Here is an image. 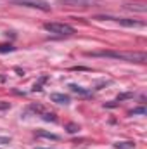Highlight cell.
<instances>
[{
  "instance_id": "6da1fadb",
  "label": "cell",
  "mask_w": 147,
  "mask_h": 149,
  "mask_svg": "<svg viewBox=\"0 0 147 149\" xmlns=\"http://www.w3.org/2000/svg\"><path fill=\"white\" fill-rule=\"evenodd\" d=\"M87 56L92 57H111L119 61H130V63H146L147 56L144 52H116V50H101V52H87Z\"/></svg>"
},
{
  "instance_id": "7a4b0ae2",
  "label": "cell",
  "mask_w": 147,
  "mask_h": 149,
  "mask_svg": "<svg viewBox=\"0 0 147 149\" xmlns=\"http://www.w3.org/2000/svg\"><path fill=\"white\" fill-rule=\"evenodd\" d=\"M43 28L52 33V35H57V37H71L74 35V28L69 24H64V23H45Z\"/></svg>"
},
{
  "instance_id": "3957f363",
  "label": "cell",
  "mask_w": 147,
  "mask_h": 149,
  "mask_svg": "<svg viewBox=\"0 0 147 149\" xmlns=\"http://www.w3.org/2000/svg\"><path fill=\"white\" fill-rule=\"evenodd\" d=\"M9 2L14 3V5L31 7V9H38V10H43V12H49L50 10V3L45 2V0H9Z\"/></svg>"
},
{
  "instance_id": "277c9868",
  "label": "cell",
  "mask_w": 147,
  "mask_h": 149,
  "mask_svg": "<svg viewBox=\"0 0 147 149\" xmlns=\"http://www.w3.org/2000/svg\"><path fill=\"white\" fill-rule=\"evenodd\" d=\"M101 0H59L57 3L61 7H73V9H88L97 5Z\"/></svg>"
},
{
  "instance_id": "5b68a950",
  "label": "cell",
  "mask_w": 147,
  "mask_h": 149,
  "mask_svg": "<svg viewBox=\"0 0 147 149\" xmlns=\"http://www.w3.org/2000/svg\"><path fill=\"white\" fill-rule=\"evenodd\" d=\"M114 21H118L121 26H128V28H133V26H144L142 21H135V19H123V17H114Z\"/></svg>"
},
{
  "instance_id": "8992f818",
  "label": "cell",
  "mask_w": 147,
  "mask_h": 149,
  "mask_svg": "<svg viewBox=\"0 0 147 149\" xmlns=\"http://www.w3.org/2000/svg\"><path fill=\"white\" fill-rule=\"evenodd\" d=\"M50 101L57 104H69V95L66 94H50Z\"/></svg>"
},
{
  "instance_id": "52a82bcc",
  "label": "cell",
  "mask_w": 147,
  "mask_h": 149,
  "mask_svg": "<svg viewBox=\"0 0 147 149\" xmlns=\"http://www.w3.org/2000/svg\"><path fill=\"white\" fill-rule=\"evenodd\" d=\"M35 135L37 137H43V139H50V141H59V135H55L52 132H45V130H37Z\"/></svg>"
},
{
  "instance_id": "ba28073f",
  "label": "cell",
  "mask_w": 147,
  "mask_h": 149,
  "mask_svg": "<svg viewBox=\"0 0 147 149\" xmlns=\"http://www.w3.org/2000/svg\"><path fill=\"white\" fill-rule=\"evenodd\" d=\"M125 9H128V10H137V12H146L147 10V7L144 3H126Z\"/></svg>"
},
{
  "instance_id": "9c48e42d",
  "label": "cell",
  "mask_w": 147,
  "mask_h": 149,
  "mask_svg": "<svg viewBox=\"0 0 147 149\" xmlns=\"http://www.w3.org/2000/svg\"><path fill=\"white\" fill-rule=\"evenodd\" d=\"M69 88L73 90L74 94H80V95H90V90H87V88H83V87H80V85H76V83H71Z\"/></svg>"
},
{
  "instance_id": "30bf717a",
  "label": "cell",
  "mask_w": 147,
  "mask_h": 149,
  "mask_svg": "<svg viewBox=\"0 0 147 149\" xmlns=\"http://www.w3.org/2000/svg\"><path fill=\"white\" fill-rule=\"evenodd\" d=\"M114 148L116 149H133L135 144L133 142H118V144H114Z\"/></svg>"
},
{
  "instance_id": "8fae6325",
  "label": "cell",
  "mask_w": 147,
  "mask_h": 149,
  "mask_svg": "<svg viewBox=\"0 0 147 149\" xmlns=\"http://www.w3.org/2000/svg\"><path fill=\"white\" fill-rule=\"evenodd\" d=\"M146 108H135V109H133V111H130V114H132V116H137V114H146Z\"/></svg>"
},
{
  "instance_id": "7c38bea8",
  "label": "cell",
  "mask_w": 147,
  "mask_h": 149,
  "mask_svg": "<svg viewBox=\"0 0 147 149\" xmlns=\"http://www.w3.org/2000/svg\"><path fill=\"white\" fill-rule=\"evenodd\" d=\"M10 50H14V47H12V45H7V43L0 45V52H10Z\"/></svg>"
},
{
  "instance_id": "4fadbf2b",
  "label": "cell",
  "mask_w": 147,
  "mask_h": 149,
  "mask_svg": "<svg viewBox=\"0 0 147 149\" xmlns=\"http://www.w3.org/2000/svg\"><path fill=\"white\" fill-rule=\"evenodd\" d=\"M78 130H80V128H78V125H73V123H69V125H68V132H69V134H74V132H78Z\"/></svg>"
},
{
  "instance_id": "5bb4252c",
  "label": "cell",
  "mask_w": 147,
  "mask_h": 149,
  "mask_svg": "<svg viewBox=\"0 0 147 149\" xmlns=\"http://www.w3.org/2000/svg\"><path fill=\"white\" fill-rule=\"evenodd\" d=\"M10 108V104L9 102H3V101H0V111H3V109H9Z\"/></svg>"
},
{
  "instance_id": "9a60e30c",
  "label": "cell",
  "mask_w": 147,
  "mask_h": 149,
  "mask_svg": "<svg viewBox=\"0 0 147 149\" xmlns=\"http://www.w3.org/2000/svg\"><path fill=\"white\" fill-rule=\"evenodd\" d=\"M132 95H133V94H130V92H128V94H121V95H118V101H123V99H128V97H132Z\"/></svg>"
},
{
  "instance_id": "2e32d148",
  "label": "cell",
  "mask_w": 147,
  "mask_h": 149,
  "mask_svg": "<svg viewBox=\"0 0 147 149\" xmlns=\"http://www.w3.org/2000/svg\"><path fill=\"white\" fill-rule=\"evenodd\" d=\"M0 144H10V137H0Z\"/></svg>"
},
{
  "instance_id": "e0dca14e",
  "label": "cell",
  "mask_w": 147,
  "mask_h": 149,
  "mask_svg": "<svg viewBox=\"0 0 147 149\" xmlns=\"http://www.w3.org/2000/svg\"><path fill=\"white\" fill-rule=\"evenodd\" d=\"M35 149H50V148H35Z\"/></svg>"
},
{
  "instance_id": "ac0fdd59",
  "label": "cell",
  "mask_w": 147,
  "mask_h": 149,
  "mask_svg": "<svg viewBox=\"0 0 147 149\" xmlns=\"http://www.w3.org/2000/svg\"><path fill=\"white\" fill-rule=\"evenodd\" d=\"M0 149H2V148H0Z\"/></svg>"
}]
</instances>
